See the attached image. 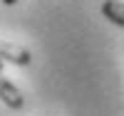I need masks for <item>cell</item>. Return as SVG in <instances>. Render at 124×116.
I'll return each instance as SVG.
<instances>
[{
    "instance_id": "obj_1",
    "label": "cell",
    "mask_w": 124,
    "mask_h": 116,
    "mask_svg": "<svg viewBox=\"0 0 124 116\" xmlns=\"http://www.w3.org/2000/svg\"><path fill=\"white\" fill-rule=\"evenodd\" d=\"M0 62H10V64L15 67H27L30 62H32V55L20 47V45H10V42H0Z\"/></svg>"
},
{
    "instance_id": "obj_2",
    "label": "cell",
    "mask_w": 124,
    "mask_h": 116,
    "mask_svg": "<svg viewBox=\"0 0 124 116\" xmlns=\"http://www.w3.org/2000/svg\"><path fill=\"white\" fill-rule=\"evenodd\" d=\"M0 101L5 104V106H10V109H23L25 106V96H23V91H20L13 82H10L3 72H0Z\"/></svg>"
},
{
    "instance_id": "obj_3",
    "label": "cell",
    "mask_w": 124,
    "mask_h": 116,
    "mask_svg": "<svg viewBox=\"0 0 124 116\" xmlns=\"http://www.w3.org/2000/svg\"><path fill=\"white\" fill-rule=\"evenodd\" d=\"M102 15L109 22H114L117 27H124V3H119V0H104L102 3Z\"/></svg>"
},
{
    "instance_id": "obj_4",
    "label": "cell",
    "mask_w": 124,
    "mask_h": 116,
    "mask_svg": "<svg viewBox=\"0 0 124 116\" xmlns=\"http://www.w3.org/2000/svg\"><path fill=\"white\" fill-rule=\"evenodd\" d=\"M0 3H3V5H8V7H10V5H15L17 0H0Z\"/></svg>"
},
{
    "instance_id": "obj_5",
    "label": "cell",
    "mask_w": 124,
    "mask_h": 116,
    "mask_svg": "<svg viewBox=\"0 0 124 116\" xmlns=\"http://www.w3.org/2000/svg\"><path fill=\"white\" fill-rule=\"evenodd\" d=\"M0 72H3V62H0Z\"/></svg>"
}]
</instances>
